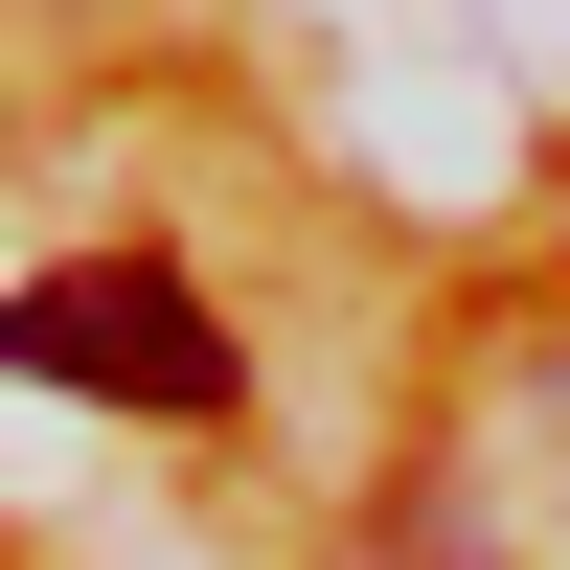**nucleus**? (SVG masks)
Here are the masks:
<instances>
[{
    "instance_id": "nucleus-1",
    "label": "nucleus",
    "mask_w": 570,
    "mask_h": 570,
    "mask_svg": "<svg viewBox=\"0 0 570 570\" xmlns=\"http://www.w3.org/2000/svg\"><path fill=\"white\" fill-rule=\"evenodd\" d=\"M0 343L46 365V389H115V411H228V320L183 297L160 252H69V274H23V320Z\"/></svg>"
},
{
    "instance_id": "nucleus-2",
    "label": "nucleus",
    "mask_w": 570,
    "mask_h": 570,
    "mask_svg": "<svg viewBox=\"0 0 570 570\" xmlns=\"http://www.w3.org/2000/svg\"><path fill=\"white\" fill-rule=\"evenodd\" d=\"M365 570H411V548H365Z\"/></svg>"
}]
</instances>
